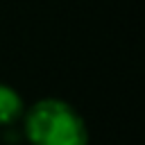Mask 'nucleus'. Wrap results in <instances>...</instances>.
<instances>
[{
    "instance_id": "obj_1",
    "label": "nucleus",
    "mask_w": 145,
    "mask_h": 145,
    "mask_svg": "<svg viewBox=\"0 0 145 145\" xmlns=\"http://www.w3.org/2000/svg\"><path fill=\"white\" fill-rule=\"evenodd\" d=\"M25 136L32 145H88L82 116L63 100H39L25 116Z\"/></svg>"
},
{
    "instance_id": "obj_2",
    "label": "nucleus",
    "mask_w": 145,
    "mask_h": 145,
    "mask_svg": "<svg viewBox=\"0 0 145 145\" xmlns=\"http://www.w3.org/2000/svg\"><path fill=\"white\" fill-rule=\"evenodd\" d=\"M20 113H23V100H20V95L11 86H7V84L0 82V127L16 122L20 118Z\"/></svg>"
}]
</instances>
